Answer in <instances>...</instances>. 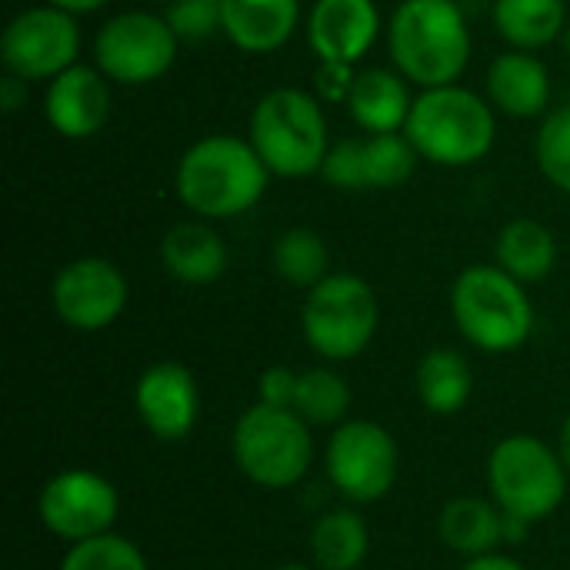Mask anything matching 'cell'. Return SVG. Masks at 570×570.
I'll list each match as a JSON object with an SVG mask.
<instances>
[{
	"instance_id": "obj_1",
	"label": "cell",
	"mask_w": 570,
	"mask_h": 570,
	"mask_svg": "<svg viewBox=\"0 0 570 570\" xmlns=\"http://www.w3.org/2000/svg\"><path fill=\"white\" fill-rule=\"evenodd\" d=\"M267 180L271 170L254 144L234 134H210L197 140L174 170L177 200L204 220L247 214L264 197Z\"/></svg>"
},
{
	"instance_id": "obj_2",
	"label": "cell",
	"mask_w": 570,
	"mask_h": 570,
	"mask_svg": "<svg viewBox=\"0 0 570 570\" xmlns=\"http://www.w3.org/2000/svg\"><path fill=\"white\" fill-rule=\"evenodd\" d=\"M397 73L417 87L458 83L471 60V27L454 0H401L387 23Z\"/></svg>"
},
{
	"instance_id": "obj_3",
	"label": "cell",
	"mask_w": 570,
	"mask_h": 570,
	"mask_svg": "<svg viewBox=\"0 0 570 570\" xmlns=\"http://www.w3.org/2000/svg\"><path fill=\"white\" fill-rule=\"evenodd\" d=\"M404 134L424 160L438 167H471L494 147L498 120L481 94L444 83L414 97Z\"/></svg>"
},
{
	"instance_id": "obj_4",
	"label": "cell",
	"mask_w": 570,
	"mask_h": 570,
	"mask_svg": "<svg viewBox=\"0 0 570 570\" xmlns=\"http://www.w3.org/2000/svg\"><path fill=\"white\" fill-rule=\"evenodd\" d=\"M451 314L468 344L511 354L534 334V304L518 277L498 264H471L451 287Z\"/></svg>"
},
{
	"instance_id": "obj_5",
	"label": "cell",
	"mask_w": 570,
	"mask_h": 570,
	"mask_svg": "<svg viewBox=\"0 0 570 570\" xmlns=\"http://www.w3.org/2000/svg\"><path fill=\"white\" fill-rule=\"evenodd\" d=\"M250 144L274 177L321 174L331 150L321 97L297 87L267 90L250 114Z\"/></svg>"
},
{
	"instance_id": "obj_6",
	"label": "cell",
	"mask_w": 570,
	"mask_h": 570,
	"mask_svg": "<svg viewBox=\"0 0 570 570\" xmlns=\"http://www.w3.org/2000/svg\"><path fill=\"white\" fill-rule=\"evenodd\" d=\"M230 454L237 471L267 491H287L314 464L311 424L294 407L254 404L247 407L230 434Z\"/></svg>"
},
{
	"instance_id": "obj_7",
	"label": "cell",
	"mask_w": 570,
	"mask_h": 570,
	"mask_svg": "<svg viewBox=\"0 0 570 570\" xmlns=\"http://www.w3.org/2000/svg\"><path fill=\"white\" fill-rule=\"evenodd\" d=\"M568 468L561 451L534 434H511L488 458L491 501L518 521L538 524L568 498Z\"/></svg>"
},
{
	"instance_id": "obj_8",
	"label": "cell",
	"mask_w": 570,
	"mask_h": 570,
	"mask_svg": "<svg viewBox=\"0 0 570 570\" xmlns=\"http://www.w3.org/2000/svg\"><path fill=\"white\" fill-rule=\"evenodd\" d=\"M381 324L374 287L357 274H327L307 291L301 327L307 347L324 361L361 357Z\"/></svg>"
},
{
	"instance_id": "obj_9",
	"label": "cell",
	"mask_w": 570,
	"mask_h": 570,
	"mask_svg": "<svg viewBox=\"0 0 570 570\" xmlns=\"http://www.w3.org/2000/svg\"><path fill=\"white\" fill-rule=\"evenodd\" d=\"M324 468L344 501L374 504L394 491L401 474V451L387 428L374 421H344L327 441Z\"/></svg>"
},
{
	"instance_id": "obj_10",
	"label": "cell",
	"mask_w": 570,
	"mask_h": 570,
	"mask_svg": "<svg viewBox=\"0 0 570 570\" xmlns=\"http://www.w3.org/2000/svg\"><path fill=\"white\" fill-rule=\"evenodd\" d=\"M180 50V37L167 23V17L147 10H127L110 17L94 40V63L114 80L127 87L160 80Z\"/></svg>"
},
{
	"instance_id": "obj_11",
	"label": "cell",
	"mask_w": 570,
	"mask_h": 570,
	"mask_svg": "<svg viewBox=\"0 0 570 570\" xmlns=\"http://www.w3.org/2000/svg\"><path fill=\"white\" fill-rule=\"evenodd\" d=\"M80 27L77 13L53 3H37L7 20L0 37V60L20 80H53L77 63Z\"/></svg>"
},
{
	"instance_id": "obj_12",
	"label": "cell",
	"mask_w": 570,
	"mask_h": 570,
	"mask_svg": "<svg viewBox=\"0 0 570 570\" xmlns=\"http://www.w3.org/2000/svg\"><path fill=\"white\" fill-rule=\"evenodd\" d=\"M117 514V488L90 468H63L53 478H47L37 494L40 524L67 544H80L114 531Z\"/></svg>"
},
{
	"instance_id": "obj_13",
	"label": "cell",
	"mask_w": 570,
	"mask_h": 570,
	"mask_svg": "<svg viewBox=\"0 0 570 570\" xmlns=\"http://www.w3.org/2000/svg\"><path fill=\"white\" fill-rule=\"evenodd\" d=\"M127 277L107 257H77L50 284L53 314L73 331H104L127 307Z\"/></svg>"
},
{
	"instance_id": "obj_14",
	"label": "cell",
	"mask_w": 570,
	"mask_h": 570,
	"mask_svg": "<svg viewBox=\"0 0 570 570\" xmlns=\"http://www.w3.org/2000/svg\"><path fill=\"white\" fill-rule=\"evenodd\" d=\"M417 150L407 134H371L367 140H341L327 150L321 177L337 190H391L411 180Z\"/></svg>"
},
{
	"instance_id": "obj_15",
	"label": "cell",
	"mask_w": 570,
	"mask_h": 570,
	"mask_svg": "<svg viewBox=\"0 0 570 570\" xmlns=\"http://www.w3.org/2000/svg\"><path fill=\"white\" fill-rule=\"evenodd\" d=\"M134 407L140 424L167 444L184 441L200 417V391L194 374L177 361L150 364L134 384Z\"/></svg>"
},
{
	"instance_id": "obj_16",
	"label": "cell",
	"mask_w": 570,
	"mask_h": 570,
	"mask_svg": "<svg viewBox=\"0 0 570 570\" xmlns=\"http://www.w3.org/2000/svg\"><path fill=\"white\" fill-rule=\"evenodd\" d=\"M110 77L94 63H73L43 90V117L67 140H87L110 120Z\"/></svg>"
},
{
	"instance_id": "obj_17",
	"label": "cell",
	"mask_w": 570,
	"mask_h": 570,
	"mask_svg": "<svg viewBox=\"0 0 570 570\" xmlns=\"http://www.w3.org/2000/svg\"><path fill=\"white\" fill-rule=\"evenodd\" d=\"M381 37L374 0H317L307 17V43L317 60L357 63Z\"/></svg>"
},
{
	"instance_id": "obj_18",
	"label": "cell",
	"mask_w": 570,
	"mask_h": 570,
	"mask_svg": "<svg viewBox=\"0 0 570 570\" xmlns=\"http://www.w3.org/2000/svg\"><path fill=\"white\" fill-rule=\"evenodd\" d=\"M301 20V0H220V30L244 53L281 50Z\"/></svg>"
},
{
	"instance_id": "obj_19",
	"label": "cell",
	"mask_w": 570,
	"mask_h": 570,
	"mask_svg": "<svg viewBox=\"0 0 570 570\" xmlns=\"http://www.w3.org/2000/svg\"><path fill=\"white\" fill-rule=\"evenodd\" d=\"M488 97L508 117H538L551 104V73L531 50H508L488 67Z\"/></svg>"
},
{
	"instance_id": "obj_20",
	"label": "cell",
	"mask_w": 570,
	"mask_h": 570,
	"mask_svg": "<svg viewBox=\"0 0 570 570\" xmlns=\"http://www.w3.org/2000/svg\"><path fill=\"white\" fill-rule=\"evenodd\" d=\"M160 261L167 274L180 284L204 287L224 277L227 271V244L204 220L174 224L160 240Z\"/></svg>"
},
{
	"instance_id": "obj_21",
	"label": "cell",
	"mask_w": 570,
	"mask_h": 570,
	"mask_svg": "<svg viewBox=\"0 0 570 570\" xmlns=\"http://www.w3.org/2000/svg\"><path fill=\"white\" fill-rule=\"evenodd\" d=\"M414 97L407 94V83L394 70H361L354 77L347 110L354 124L367 134H401L411 117Z\"/></svg>"
},
{
	"instance_id": "obj_22",
	"label": "cell",
	"mask_w": 570,
	"mask_h": 570,
	"mask_svg": "<svg viewBox=\"0 0 570 570\" xmlns=\"http://www.w3.org/2000/svg\"><path fill=\"white\" fill-rule=\"evenodd\" d=\"M438 534L444 548L461 558L494 554L504 544V511L494 501L481 498H454L441 508Z\"/></svg>"
},
{
	"instance_id": "obj_23",
	"label": "cell",
	"mask_w": 570,
	"mask_h": 570,
	"mask_svg": "<svg viewBox=\"0 0 570 570\" xmlns=\"http://www.w3.org/2000/svg\"><path fill=\"white\" fill-rule=\"evenodd\" d=\"M414 387H417V401L438 414V417H451L461 414L474 394V371L468 364V357L454 347H434L421 357L417 374H414Z\"/></svg>"
},
{
	"instance_id": "obj_24",
	"label": "cell",
	"mask_w": 570,
	"mask_h": 570,
	"mask_svg": "<svg viewBox=\"0 0 570 570\" xmlns=\"http://www.w3.org/2000/svg\"><path fill=\"white\" fill-rule=\"evenodd\" d=\"M494 257H498V267H504L521 284H538L558 264V240L544 224L518 217L501 227Z\"/></svg>"
},
{
	"instance_id": "obj_25",
	"label": "cell",
	"mask_w": 570,
	"mask_h": 570,
	"mask_svg": "<svg viewBox=\"0 0 570 570\" xmlns=\"http://www.w3.org/2000/svg\"><path fill=\"white\" fill-rule=\"evenodd\" d=\"M367 551L371 531L354 508H334L311 528V561L317 570H357Z\"/></svg>"
},
{
	"instance_id": "obj_26",
	"label": "cell",
	"mask_w": 570,
	"mask_h": 570,
	"mask_svg": "<svg viewBox=\"0 0 570 570\" xmlns=\"http://www.w3.org/2000/svg\"><path fill=\"white\" fill-rule=\"evenodd\" d=\"M494 27L514 50H538L568 33L564 0H494Z\"/></svg>"
},
{
	"instance_id": "obj_27",
	"label": "cell",
	"mask_w": 570,
	"mask_h": 570,
	"mask_svg": "<svg viewBox=\"0 0 570 570\" xmlns=\"http://www.w3.org/2000/svg\"><path fill=\"white\" fill-rule=\"evenodd\" d=\"M274 271L291 284V287H304L311 291L314 284H321L331 271V250L324 244V237L311 227H291L274 240Z\"/></svg>"
},
{
	"instance_id": "obj_28",
	"label": "cell",
	"mask_w": 570,
	"mask_h": 570,
	"mask_svg": "<svg viewBox=\"0 0 570 570\" xmlns=\"http://www.w3.org/2000/svg\"><path fill=\"white\" fill-rule=\"evenodd\" d=\"M294 411L311 428H334L347 421L351 411V387L347 381L331 367H311L297 377Z\"/></svg>"
},
{
	"instance_id": "obj_29",
	"label": "cell",
	"mask_w": 570,
	"mask_h": 570,
	"mask_svg": "<svg viewBox=\"0 0 570 570\" xmlns=\"http://www.w3.org/2000/svg\"><path fill=\"white\" fill-rule=\"evenodd\" d=\"M60 570H150L147 558L140 554V548L134 541H127L124 534H100L80 544H70Z\"/></svg>"
},
{
	"instance_id": "obj_30",
	"label": "cell",
	"mask_w": 570,
	"mask_h": 570,
	"mask_svg": "<svg viewBox=\"0 0 570 570\" xmlns=\"http://www.w3.org/2000/svg\"><path fill=\"white\" fill-rule=\"evenodd\" d=\"M534 157H538L541 174L558 190L570 194V104L544 117L538 140H534Z\"/></svg>"
},
{
	"instance_id": "obj_31",
	"label": "cell",
	"mask_w": 570,
	"mask_h": 570,
	"mask_svg": "<svg viewBox=\"0 0 570 570\" xmlns=\"http://www.w3.org/2000/svg\"><path fill=\"white\" fill-rule=\"evenodd\" d=\"M164 17L180 40H204L220 30V0H174Z\"/></svg>"
},
{
	"instance_id": "obj_32",
	"label": "cell",
	"mask_w": 570,
	"mask_h": 570,
	"mask_svg": "<svg viewBox=\"0 0 570 570\" xmlns=\"http://www.w3.org/2000/svg\"><path fill=\"white\" fill-rule=\"evenodd\" d=\"M297 377L291 367H267L257 377V401L271 404V407H294V394H297Z\"/></svg>"
},
{
	"instance_id": "obj_33",
	"label": "cell",
	"mask_w": 570,
	"mask_h": 570,
	"mask_svg": "<svg viewBox=\"0 0 570 570\" xmlns=\"http://www.w3.org/2000/svg\"><path fill=\"white\" fill-rule=\"evenodd\" d=\"M354 63H334V60H321L317 67V97L327 104H347L351 87H354Z\"/></svg>"
},
{
	"instance_id": "obj_34",
	"label": "cell",
	"mask_w": 570,
	"mask_h": 570,
	"mask_svg": "<svg viewBox=\"0 0 570 570\" xmlns=\"http://www.w3.org/2000/svg\"><path fill=\"white\" fill-rule=\"evenodd\" d=\"M23 97H27V80L7 73V77L0 80V107H3V114H13V110L23 104Z\"/></svg>"
},
{
	"instance_id": "obj_35",
	"label": "cell",
	"mask_w": 570,
	"mask_h": 570,
	"mask_svg": "<svg viewBox=\"0 0 570 570\" xmlns=\"http://www.w3.org/2000/svg\"><path fill=\"white\" fill-rule=\"evenodd\" d=\"M461 570H528V568H524L521 561H514V558H508V554L494 551V554L471 558V561H468Z\"/></svg>"
},
{
	"instance_id": "obj_36",
	"label": "cell",
	"mask_w": 570,
	"mask_h": 570,
	"mask_svg": "<svg viewBox=\"0 0 570 570\" xmlns=\"http://www.w3.org/2000/svg\"><path fill=\"white\" fill-rule=\"evenodd\" d=\"M43 3H53L60 10H70V13H90V10H100L107 0H43Z\"/></svg>"
},
{
	"instance_id": "obj_37",
	"label": "cell",
	"mask_w": 570,
	"mask_h": 570,
	"mask_svg": "<svg viewBox=\"0 0 570 570\" xmlns=\"http://www.w3.org/2000/svg\"><path fill=\"white\" fill-rule=\"evenodd\" d=\"M558 451H561V461H564V468H568V474H570V414H568V421L561 424V441H558Z\"/></svg>"
},
{
	"instance_id": "obj_38",
	"label": "cell",
	"mask_w": 570,
	"mask_h": 570,
	"mask_svg": "<svg viewBox=\"0 0 570 570\" xmlns=\"http://www.w3.org/2000/svg\"><path fill=\"white\" fill-rule=\"evenodd\" d=\"M277 570H317V568H307V564H284V568Z\"/></svg>"
},
{
	"instance_id": "obj_39",
	"label": "cell",
	"mask_w": 570,
	"mask_h": 570,
	"mask_svg": "<svg viewBox=\"0 0 570 570\" xmlns=\"http://www.w3.org/2000/svg\"><path fill=\"white\" fill-rule=\"evenodd\" d=\"M568 50H570V27H568Z\"/></svg>"
}]
</instances>
